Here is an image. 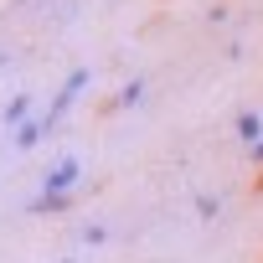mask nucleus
Returning a JSON list of instances; mask_svg holds the SVG:
<instances>
[]
</instances>
